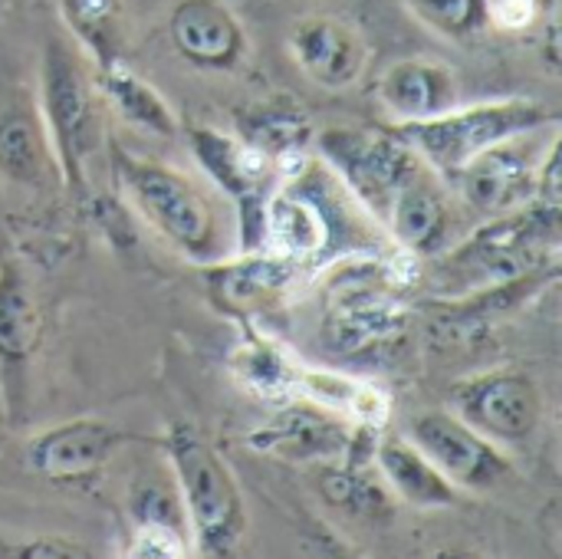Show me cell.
<instances>
[{"label": "cell", "mask_w": 562, "mask_h": 559, "mask_svg": "<svg viewBox=\"0 0 562 559\" xmlns=\"http://www.w3.org/2000/svg\"><path fill=\"white\" fill-rule=\"evenodd\" d=\"M263 241L273 257L283 260H310L319 257L326 247V217L310 201L293 194H273L263 208Z\"/></svg>", "instance_id": "17"}, {"label": "cell", "mask_w": 562, "mask_h": 559, "mask_svg": "<svg viewBox=\"0 0 562 559\" xmlns=\"http://www.w3.org/2000/svg\"><path fill=\"white\" fill-rule=\"evenodd\" d=\"M293 392L313 399L326 412L349 415V418H359L369 425H382L389 415V399L382 389L349 379V376H339V372H326V369H296Z\"/></svg>", "instance_id": "19"}, {"label": "cell", "mask_w": 562, "mask_h": 559, "mask_svg": "<svg viewBox=\"0 0 562 559\" xmlns=\"http://www.w3.org/2000/svg\"><path fill=\"white\" fill-rule=\"evenodd\" d=\"M119 445V432L99 418H72L66 425H56L43 435H36L26 445V465L56 484H72L92 478L109 451Z\"/></svg>", "instance_id": "10"}, {"label": "cell", "mask_w": 562, "mask_h": 559, "mask_svg": "<svg viewBox=\"0 0 562 559\" xmlns=\"http://www.w3.org/2000/svg\"><path fill=\"white\" fill-rule=\"evenodd\" d=\"M408 441L454 484V488H491L507 474V458L491 438L474 432L451 412H425L412 422Z\"/></svg>", "instance_id": "9"}, {"label": "cell", "mask_w": 562, "mask_h": 559, "mask_svg": "<svg viewBox=\"0 0 562 559\" xmlns=\"http://www.w3.org/2000/svg\"><path fill=\"white\" fill-rule=\"evenodd\" d=\"M0 175L26 188H43L56 175L46 125L26 102L0 112Z\"/></svg>", "instance_id": "15"}, {"label": "cell", "mask_w": 562, "mask_h": 559, "mask_svg": "<svg viewBox=\"0 0 562 559\" xmlns=\"http://www.w3.org/2000/svg\"><path fill=\"white\" fill-rule=\"evenodd\" d=\"M290 49L300 69L326 89H342L356 82L366 63L362 40L346 23L326 16L300 23L290 36Z\"/></svg>", "instance_id": "13"}, {"label": "cell", "mask_w": 562, "mask_h": 559, "mask_svg": "<svg viewBox=\"0 0 562 559\" xmlns=\"http://www.w3.org/2000/svg\"><path fill=\"white\" fill-rule=\"evenodd\" d=\"M119 175L128 185L142 214L188 257H214L217 217L207 198L175 168L119 155Z\"/></svg>", "instance_id": "5"}, {"label": "cell", "mask_w": 562, "mask_h": 559, "mask_svg": "<svg viewBox=\"0 0 562 559\" xmlns=\"http://www.w3.org/2000/svg\"><path fill=\"white\" fill-rule=\"evenodd\" d=\"M560 241V204L533 201L520 211L497 214L471 241H464L445 264L441 273L448 283H458L471 293L510 283L530 273H540L553 260Z\"/></svg>", "instance_id": "2"}, {"label": "cell", "mask_w": 562, "mask_h": 559, "mask_svg": "<svg viewBox=\"0 0 562 559\" xmlns=\"http://www.w3.org/2000/svg\"><path fill=\"white\" fill-rule=\"evenodd\" d=\"M168 458L194 547L204 557H227L247 527L237 481L191 428H175L168 435Z\"/></svg>", "instance_id": "3"}, {"label": "cell", "mask_w": 562, "mask_h": 559, "mask_svg": "<svg viewBox=\"0 0 562 559\" xmlns=\"http://www.w3.org/2000/svg\"><path fill=\"white\" fill-rule=\"evenodd\" d=\"M382 109L398 122H422L451 112L458 99V79L445 63L402 59L389 66L375 86Z\"/></svg>", "instance_id": "11"}, {"label": "cell", "mask_w": 562, "mask_h": 559, "mask_svg": "<svg viewBox=\"0 0 562 559\" xmlns=\"http://www.w3.org/2000/svg\"><path fill=\"white\" fill-rule=\"evenodd\" d=\"M244 128L250 132L254 148H260L263 155H267V152L283 155V152H290L296 142H303V135H306V119H303L300 112H293V109L267 105V109H260V112L250 119V125H244Z\"/></svg>", "instance_id": "24"}, {"label": "cell", "mask_w": 562, "mask_h": 559, "mask_svg": "<svg viewBox=\"0 0 562 559\" xmlns=\"http://www.w3.org/2000/svg\"><path fill=\"white\" fill-rule=\"evenodd\" d=\"M560 155L553 122L517 132L458 168L461 194L481 214H510L533 201L560 204Z\"/></svg>", "instance_id": "1"}, {"label": "cell", "mask_w": 562, "mask_h": 559, "mask_svg": "<svg viewBox=\"0 0 562 559\" xmlns=\"http://www.w3.org/2000/svg\"><path fill=\"white\" fill-rule=\"evenodd\" d=\"M533 13H537L533 0H494L487 7V16H494L501 26H527Z\"/></svg>", "instance_id": "27"}, {"label": "cell", "mask_w": 562, "mask_h": 559, "mask_svg": "<svg viewBox=\"0 0 562 559\" xmlns=\"http://www.w3.org/2000/svg\"><path fill=\"white\" fill-rule=\"evenodd\" d=\"M105 76V89L112 96V102L122 109V115L155 135H175L178 132V122H175V112L168 109V102L138 76H132L128 69L122 66H109L102 69Z\"/></svg>", "instance_id": "21"}, {"label": "cell", "mask_w": 562, "mask_h": 559, "mask_svg": "<svg viewBox=\"0 0 562 559\" xmlns=\"http://www.w3.org/2000/svg\"><path fill=\"white\" fill-rule=\"evenodd\" d=\"M171 40L181 56L207 69L231 66L244 46L234 13L217 0H184L171 13Z\"/></svg>", "instance_id": "14"}, {"label": "cell", "mask_w": 562, "mask_h": 559, "mask_svg": "<svg viewBox=\"0 0 562 559\" xmlns=\"http://www.w3.org/2000/svg\"><path fill=\"white\" fill-rule=\"evenodd\" d=\"M323 491L333 504H339L356 517H379L389 511V488L362 468L329 471L323 478Z\"/></svg>", "instance_id": "23"}, {"label": "cell", "mask_w": 562, "mask_h": 559, "mask_svg": "<svg viewBox=\"0 0 562 559\" xmlns=\"http://www.w3.org/2000/svg\"><path fill=\"white\" fill-rule=\"evenodd\" d=\"M290 277V260L283 257H254L247 264H237V267H227L221 273V290H224V300L247 310V306H257L260 300H270Z\"/></svg>", "instance_id": "22"}, {"label": "cell", "mask_w": 562, "mask_h": 559, "mask_svg": "<svg viewBox=\"0 0 562 559\" xmlns=\"http://www.w3.org/2000/svg\"><path fill=\"white\" fill-rule=\"evenodd\" d=\"M40 333L43 313L33 290L16 267H0V362H26L40 346Z\"/></svg>", "instance_id": "20"}, {"label": "cell", "mask_w": 562, "mask_h": 559, "mask_svg": "<svg viewBox=\"0 0 562 559\" xmlns=\"http://www.w3.org/2000/svg\"><path fill=\"white\" fill-rule=\"evenodd\" d=\"M382 221L389 224V231L395 234V241L405 250L428 257L451 237L454 211H451V201L441 191V185L425 168H418L398 188V194L389 204Z\"/></svg>", "instance_id": "12"}, {"label": "cell", "mask_w": 562, "mask_h": 559, "mask_svg": "<svg viewBox=\"0 0 562 559\" xmlns=\"http://www.w3.org/2000/svg\"><path fill=\"white\" fill-rule=\"evenodd\" d=\"M454 412L491 441H524L537 432L543 402L530 376L494 369L454 385Z\"/></svg>", "instance_id": "8"}, {"label": "cell", "mask_w": 562, "mask_h": 559, "mask_svg": "<svg viewBox=\"0 0 562 559\" xmlns=\"http://www.w3.org/2000/svg\"><path fill=\"white\" fill-rule=\"evenodd\" d=\"M553 122V115L530 99H504V102H487V105H471L461 109L454 105L445 115L422 119V122H402L398 135L418 148L435 168L441 171H458L468 165L477 152Z\"/></svg>", "instance_id": "4"}, {"label": "cell", "mask_w": 562, "mask_h": 559, "mask_svg": "<svg viewBox=\"0 0 562 559\" xmlns=\"http://www.w3.org/2000/svg\"><path fill=\"white\" fill-rule=\"evenodd\" d=\"M43 115L46 135L56 152V168L69 188L79 191L86 181V161L95 152V99L82 66L63 49L49 46L43 59Z\"/></svg>", "instance_id": "6"}, {"label": "cell", "mask_w": 562, "mask_h": 559, "mask_svg": "<svg viewBox=\"0 0 562 559\" xmlns=\"http://www.w3.org/2000/svg\"><path fill=\"white\" fill-rule=\"evenodd\" d=\"M379 474L385 484L415 507H451L458 501V488L405 438H389L375 448Z\"/></svg>", "instance_id": "16"}, {"label": "cell", "mask_w": 562, "mask_h": 559, "mask_svg": "<svg viewBox=\"0 0 562 559\" xmlns=\"http://www.w3.org/2000/svg\"><path fill=\"white\" fill-rule=\"evenodd\" d=\"M72 26L79 30V36L95 49L99 66L109 69L115 63L112 49H109V33H112V3L109 0H69L66 3Z\"/></svg>", "instance_id": "26"}, {"label": "cell", "mask_w": 562, "mask_h": 559, "mask_svg": "<svg viewBox=\"0 0 562 559\" xmlns=\"http://www.w3.org/2000/svg\"><path fill=\"white\" fill-rule=\"evenodd\" d=\"M319 145L336 171L349 181L356 198L379 217H385L398 188L422 168L418 155L398 132L333 128L319 138Z\"/></svg>", "instance_id": "7"}, {"label": "cell", "mask_w": 562, "mask_h": 559, "mask_svg": "<svg viewBox=\"0 0 562 559\" xmlns=\"http://www.w3.org/2000/svg\"><path fill=\"white\" fill-rule=\"evenodd\" d=\"M415 13L441 33L464 36L487 20L484 0H408Z\"/></svg>", "instance_id": "25"}, {"label": "cell", "mask_w": 562, "mask_h": 559, "mask_svg": "<svg viewBox=\"0 0 562 559\" xmlns=\"http://www.w3.org/2000/svg\"><path fill=\"white\" fill-rule=\"evenodd\" d=\"M20 557H53V559H79L89 557V550H79V544L69 540H33L20 550Z\"/></svg>", "instance_id": "28"}, {"label": "cell", "mask_w": 562, "mask_h": 559, "mask_svg": "<svg viewBox=\"0 0 562 559\" xmlns=\"http://www.w3.org/2000/svg\"><path fill=\"white\" fill-rule=\"evenodd\" d=\"M191 148L204 171L234 198L244 204L254 201L263 175H267V155L247 142H234L227 135H217L211 128H194L191 132Z\"/></svg>", "instance_id": "18"}]
</instances>
